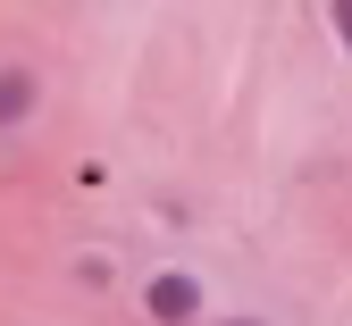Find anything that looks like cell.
Wrapping results in <instances>:
<instances>
[{
    "label": "cell",
    "instance_id": "cell-2",
    "mask_svg": "<svg viewBox=\"0 0 352 326\" xmlns=\"http://www.w3.org/2000/svg\"><path fill=\"white\" fill-rule=\"evenodd\" d=\"M34 109H42V75L9 59V67H0V134H9V126H25Z\"/></svg>",
    "mask_w": 352,
    "mask_h": 326
},
{
    "label": "cell",
    "instance_id": "cell-3",
    "mask_svg": "<svg viewBox=\"0 0 352 326\" xmlns=\"http://www.w3.org/2000/svg\"><path fill=\"white\" fill-rule=\"evenodd\" d=\"M327 34H336V51L352 59V0H327Z\"/></svg>",
    "mask_w": 352,
    "mask_h": 326
},
{
    "label": "cell",
    "instance_id": "cell-4",
    "mask_svg": "<svg viewBox=\"0 0 352 326\" xmlns=\"http://www.w3.org/2000/svg\"><path fill=\"white\" fill-rule=\"evenodd\" d=\"M218 326H269V318H218Z\"/></svg>",
    "mask_w": 352,
    "mask_h": 326
},
{
    "label": "cell",
    "instance_id": "cell-1",
    "mask_svg": "<svg viewBox=\"0 0 352 326\" xmlns=\"http://www.w3.org/2000/svg\"><path fill=\"white\" fill-rule=\"evenodd\" d=\"M201 310H210V293H201L193 268H160V276H143V318H151V326H193Z\"/></svg>",
    "mask_w": 352,
    "mask_h": 326
}]
</instances>
